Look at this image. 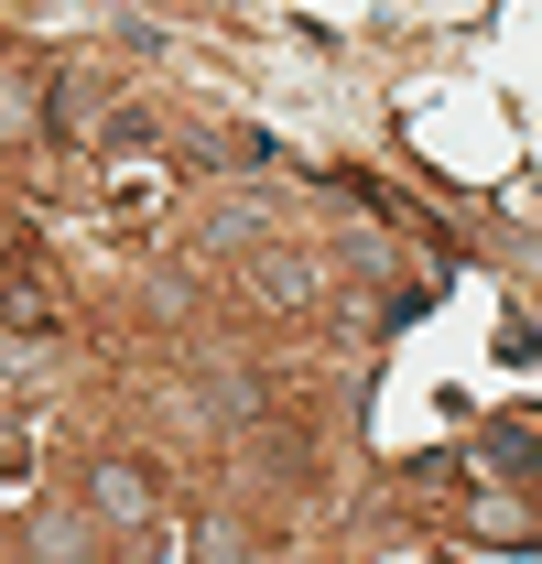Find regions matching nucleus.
<instances>
[{
    "mask_svg": "<svg viewBox=\"0 0 542 564\" xmlns=\"http://www.w3.org/2000/svg\"><path fill=\"white\" fill-rule=\"evenodd\" d=\"M0 315H11V326H55V293H44V282L11 261V282H0Z\"/></svg>",
    "mask_w": 542,
    "mask_h": 564,
    "instance_id": "2",
    "label": "nucleus"
},
{
    "mask_svg": "<svg viewBox=\"0 0 542 564\" xmlns=\"http://www.w3.org/2000/svg\"><path fill=\"white\" fill-rule=\"evenodd\" d=\"M33 120H44V109H33V87H11V76H0V141H33Z\"/></svg>",
    "mask_w": 542,
    "mask_h": 564,
    "instance_id": "4",
    "label": "nucleus"
},
{
    "mask_svg": "<svg viewBox=\"0 0 542 564\" xmlns=\"http://www.w3.org/2000/svg\"><path fill=\"white\" fill-rule=\"evenodd\" d=\"M304 293H315L304 261H293V250H271V261H261V304H304Z\"/></svg>",
    "mask_w": 542,
    "mask_h": 564,
    "instance_id": "3",
    "label": "nucleus"
},
{
    "mask_svg": "<svg viewBox=\"0 0 542 564\" xmlns=\"http://www.w3.org/2000/svg\"><path fill=\"white\" fill-rule=\"evenodd\" d=\"M87 499H98V521H120V532L152 521V478H141L131 456H98V467H87Z\"/></svg>",
    "mask_w": 542,
    "mask_h": 564,
    "instance_id": "1",
    "label": "nucleus"
}]
</instances>
